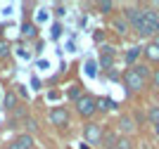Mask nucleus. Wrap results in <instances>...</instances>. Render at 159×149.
<instances>
[{"mask_svg":"<svg viewBox=\"0 0 159 149\" xmlns=\"http://www.w3.org/2000/svg\"><path fill=\"white\" fill-rule=\"evenodd\" d=\"M138 36L143 38H154L159 36V12H154L152 7H143V24H140Z\"/></svg>","mask_w":159,"mask_h":149,"instance_id":"obj_1","label":"nucleus"},{"mask_svg":"<svg viewBox=\"0 0 159 149\" xmlns=\"http://www.w3.org/2000/svg\"><path fill=\"white\" fill-rule=\"evenodd\" d=\"M76 114L81 118H90L95 116V97L93 95H81L76 99Z\"/></svg>","mask_w":159,"mask_h":149,"instance_id":"obj_2","label":"nucleus"},{"mask_svg":"<svg viewBox=\"0 0 159 149\" xmlns=\"http://www.w3.org/2000/svg\"><path fill=\"white\" fill-rule=\"evenodd\" d=\"M124 85H126L128 92H143V90H145V85H147V81L143 76H138L133 69H128V71L124 73Z\"/></svg>","mask_w":159,"mask_h":149,"instance_id":"obj_3","label":"nucleus"},{"mask_svg":"<svg viewBox=\"0 0 159 149\" xmlns=\"http://www.w3.org/2000/svg\"><path fill=\"white\" fill-rule=\"evenodd\" d=\"M102 135H105V128L100 123H86L83 125V140L88 144H100L102 142Z\"/></svg>","mask_w":159,"mask_h":149,"instance_id":"obj_4","label":"nucleus"},{"mask_svg":"<svg viewBox=\"0 0 159 149\" xmlns=\"http://www.w3.org/2000/svg\"><path fill=\"white\" fill-rule=\"evenodd\" d=\"M124 19H126V24L131 26L133 31H138L140 24H143V7L140 5H131L124 10Z\"/></svg>","mask_w":159,"mask_h":149,"instance_id":"obj_5","label":"nucleus"},{"mask_svg":"<svg viewBox=\"0 0 159 149\" xmlns=\"http://www.w3.org/2000/svg\"><path fill=\"white\" fill-rule=\"evenodd\" d=\"M48 118H50V123L57 125V128H64V125H69V111H66L64 107H55V109H50Z\"/></svg>","mask_w":159,"mask_h":149,"instance_id":"obj_6","label":"nucleus"},{"mask_svg":"<svg viewBox=\"0 0 159 149\" xmlns=\"http://www.w3.org/2000/svg\"><path fill=\"white\" fill-rule=\"evenodd\" d=\"M7 149H33V137L29 135V133H24V135L14 137Z\"/></svg>","mask_w":159,"mask_h":149,"instance_id":"obj_7","label":"nucleus"},{"mask_svg":"<svg viewBox=\"0 0 159 149\" xmlns=\"http://www.w3.org/2000/svg\"><path fill=\"white\" fill-rule=\"evenodd\" d=\"M112 64H114V47L105 45L102 52H100V66L102 69H112Z\"/></svg>","mask_w":159,"mask_h":149,"instance_id":"obj_8","label":"nucleus"},{"mask_svg":"<svg viewBox=\"0 0 159 149\" xmlns=\"http://www.w3.org/2000/svg\"><path fill=\"white\" fill-rule=\"evenodd\" d=\"M133 130H135L133 118H131V116H121V118H119V133H121L124 137H128V135H133Z\"/></svg>","mask_w":159,"mask_h":149,"instance_id":"obj_9","label":"nucleus"},{"mask_svg":"<svg viewBox=\"0 0 159 149\" xmlns=\"http://www.w3.org/2000/svg\"><path fill=\"white\" fill-rule=\"evenodd\" d=\"M112 26H114V31L119 33V36H126L128 31H131V26L126 24V19L124 17H114V21H112Z\"/></svg>","mask_w":159,"mask_h":149,"instance_id":"obj_10","label":"nucleus"},{"mask_svg":"<svg viewBox=\"0 0 159 149\" xmlns=\"http://www.w3.org/2000/svg\"><path fill=\"white\" fill-rule=\"evenodd\" d=\"M114 107V102L109 97H98L95 99V111H102V114H105V111H109Z\"/></svg>","mask_w":159,"mask_h":149,"instance_id":"obj_11","label":"nucleus"},{"mask_svg":"<svg viewBox=\"0 0 159 149\" xmlns=\"http://www.w3.org/2000/svg\"><path fill=\"white\" fill-rule=\"evenodd\" d=\"M21 33H24L26 38H36V36H38V26L33 24V21H24V24H21Z\"/></svg>","mask_w":159,"mask_h":149,"instance_id":"obj_12","label":"nucleus"},{"mask_svg":"<svg viewBox=\"0 0 159 149\" xmlns=\"http://www.w3.org/2000/svg\"><path fill=\"white\" fill-rule=\"evenodd\" d=\"M95 7H98V12H100V14H112L116 5H114L112 0H100V2H98Z\"/></svg>","mask_w":159,"mask_h":149,"instance_id":"obj_13","label":"nucleus"},{"mask_svg":"<svg viewBox=\"0 0 159 149\" xmlns=\"http://www.w3.org/2000/svg\"><path fill=\"white\" fill-rule=\"evenodd\" d=\"M140 52H143V47H138V45L128 47V52H126V62H128V64H135V59L140 57Z\"/></svg>","mask_w":159,"mask_h":149,"instance_id":"obj_14","label":"nucleus"},{"mask_svg":"<svg viewBox=\"0 0 159 149\" xmlns=\"http://www.w3.org/2000/svg\"><path fill=\"white\" fill-rule=\"evenodd\" d=\"M143 52H145V57L150 59V62H159V50H157V47L152 45V43H150V45H147V47H145Z\"/></svg>","mask_w":159,"mask_h":149,"instance_id":"obj_15","label":"nucleus"},{"mask_svg":"<svg viewBox=\"0 0 159 149\" xmlns=\"http://www.w3.org/2000/svg\"><path fill=\"white\" fill-rule=\"evenodd\" d=\"M5 109L7 111L17 109V95H14V92H7V95H5Z\"/></svg>","mask_w":159,"mask_h":149,"instance_id":"obj_16","label":"nucleus"},{"mask_svg":"<svg viewBox=\"0 0 159 149\" xmlns=\"http://www.w3.org/2000/svg\"><path fill=\"white\" fill-rule=\"evenodd\" d=\"M131 69H133V71H135V73H138V76H143V78H145V81H147V78H150V69H147V64H133Z\"/></svg>","mask_w":159,"mask_h":149,"instance_id":"obj_17","label":"nucleus"},{"mask_svg":"<svg viewBox=\"0 0 159 149\" xmlns=\"http://www.w3.org/2000/svg\"><path fill=\"white\" fill-rule=\"evenodd\" d=\"M147 118H150L152 125H157L159 123V107H150V109H147Z\"/></svg>","mask_w":159,"mask_h":149,"instance_id":"obj_18","label":"nucleus"},{"mask_svg":"<svg viewBox=\"0 0 159 149\" xmlns=\"http://www.w3.org/2000/svg\"><path fill=\"white\" fill-rule=\"evenodd\" d=\"M114 149H133V142L128 140V137H116V144H114Z\"/></svg>","mask_w":159,"mask_h":149,"instance_id":"obj_19","label":"nucleus"},{"mask_svg":"<svg viewBox=\"0 0 159 149\" xmlns=\"http://www.w3.org/2000/svg\"><path fill=\"white\" fill-rule=\"evenodd\" d=\"M86 73L88 76H98V64H95V62H88L86 64Z\"/></svg>","mask_w":159,"mask_h":149,"instance_id":"obj_20","label":"nucleus"},{"mask_svg":"<svg viewBox=\"0 0 159 149\" xmlns=\"http://www.w3.org/2000/svg\"><path fill=\"white\" fill-rule=\"evenodd\" d=\"M10 55V45H7L5 40H0V59H5Z\"/></svg>","mask_w":159,"mask_h":149,"instance_id":"obj_21","label":"nucleus"},{"mask_svg":"<svg viewBox=\"0 0 159 149\" xmlns=\"http://www.w3.org/2000/svg\"><path fill=\"white\" fill-rule=\"evenodd\" d=\"M26 128H29V130L33 133V130H38V123H36L33 118H26Z\"/></svg>","mask_w":159,"mask_h":149,"instance_id":"obj_22","label":"nucleus"},{"mask_svg":"<svg viewBox=\"0 0 159 149\" xmlns=\"http://www.w3.org/2000/svg\"><path fill=\"white\" fill-rule=\"evenodd\" d=\"M152 85H154V88L159 90V69H157V71L152 73Z\"/></svg>","mask_w":159,"mask_h":149,"instance_id":"obj_23","label":"nucleus"},{"mask_svg":"<svg viewBox=\"0 0 159 149\" xmlns=\"http://www.w3.org/2000/svg\"><path fill=\"white\" fill-rule=\"evenodd\" d=\"M69 97L71 99H79L81 95H79V88H71V90H69Z\"/></svg>","mask_w":159,"mask_h":149,"instance_id":"obj_24","label":"nucleus"},{"mask_svg":"<svg viewBox=\"0 0 159 149\" xmlns=\"http://www.w3.org/2000/svg\"><path fill=\"white\" fill-rule=\"evenodd\" d=\"M60 33H62V26H60V24H55V26H52V36H55V38H57Z\"/></svg>","mask_w":159,"mask_h":149,"instance_id":"obj_25","label":"nucleus"},{"mask_svg":"<svg viewBox=\"0 0 159 149\" xmlns=\"http://www.w3.org/2000/svg\"><path fill=\"white\" fill-rule=\"evenodd\" d=\"M152 45H154V47L159 50V36H154V38H152Z\"/></svg>","mask_w":159,"mask_h":149,"instance_id":"obj_26","label":"nucleus"},{"mask_svg":"<svg viewBox=\"0 0 159 149\" xmlns=\"http://www.w3.org/2000/svg\"><path fill=\"white\" fill-rule=\"evenodd\" d=\"M152 10H154V12L159 10V0H154V2H152Z\"/></svg>","mask_w":159,"mask_h":149,"instance_id":"obj_27","label":"nucleus"},{"mask_svg":"<svg viewBox=\"0 0 159 149\" xmlns=\"http://www.w3.org/2000/svg\"><path fill=\"white\" fill-rule=\"evenodd\" d=\"M154 133H157V137H159V123H157V125H154Z\"/></svg>","mask_w":159,"mask_h":149,"instance_id":"obj_28","label":"nucleus"},{"mask_svg":"<svg viewBox=\"0 0 159 149\" xmlns=\"http://www.w3.org/2000/svg\"><path fill=\"white\" fill-rule=\"evenodd\" d=\"M157 99H159V92H157Z\"/></svg>","mask_w":159,"mask_h":149,"instance_id":"obj_29","label":"nucleus"},{"mask_svg":"<svg viewBox=\"0 0 159 149\" xmlns=\"http://www.w3.org/2000/svg\"><path fill=\"white\" fill-rule=\"evenodd\" d=\"M33 149H36V147H33Z\"/></svg>","mask_w":159,"mask_h":149,"instance_id":"obj_30","label":"nucleus"}]
</instances>
